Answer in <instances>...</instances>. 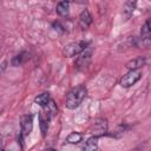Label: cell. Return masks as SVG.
<instances>
[{"instance_id": "6da1fadb", "label": "cell", "mask_w": 151, "mask_h": 151, "mask_svg": "<svg viewBox=\"0 0 151 151\" xmlns=\"http://www.w3.org/2000/svg\"><path fill=\"white\" fill-rule=\"evenodd\" d=\"M87 96V88L85 85H78L72 87L65 97V106L68 110H76L80 106L83 100Z\"/></svg>"}, {"instance_id": "7a4b0ae2", "label": "cell", "mask_w": 151, "mask_h": 151, "mask_svg": "<svg viewBox=\"0 0 151 151\" xmlns=\"http://www.w3.org/2000/svg\"><path fill=\"white\" fill-rule=\"evenodd\" d=\"M88 46V42L85 40H79V41H73L70 42L67 45H65L64 50H63V54L66 58H72L76 55H80Z\"/></svg>"}, {"instance_id": "3957f363", "label": "cell", "mask_w": 151, "mask_h": 151, "mask_svg": "<svg viewBox=\"0 0 151 151\" xmlns=\"http://www.w3.org/2000/svg\"><path fill=\"white\" fill-rule=\"evenodd\" d=\"M143 77L142 70H136V71H129L126 74H124L120 79V85L124 88H129L133 86L136 83H138Z\"/></svg>"}, {"instance_id": "277c9868", "label": "cell", "mask_w": 151, "mask_h": 151, "mask_svg": "<svg viewBox=\"0 0 151 151\" xmlns=\"http://www.w3.org/2000/svg\"><path fill=\"white\" fill-rule=\"evenodd\" d=\"M33 130V114H25L20 118V143H22L24 138L31 134Z\"/></svg>"}, {"instance_id": "5b68a950", "label": "cell", "mask_w": 151, "mask_h": 151, "mask_svg": "<svg viewBox=\"0 0 151 151\" xmlns=\"http://www.w3.org/2000/svg\"><path fill=\"white\" fill-rule=\"evenodd\" d=\"M109 131V123L105 118H98L94 120V123L92 124L91 129H90V133L94 137H103L105 134H107Z\"/></svg>"}, {"instance_id": "8992f818", "label": "cell", "mask_w": 151, "mask_h": 151, "mask_svg": "<svg viewBox=\"0 0 151 151\" xmlns=\"http://www.w3.org/2000/svg\"><path fill=\"white\" fill-rule=\"evenodd\" d=\"M52 114L47 109H42L39 112V126H40V132L42 137L46 136L48 129H50V122H51Z\"/></svg>"}, {"instance_id": "52a82bcc", "label": "cell", "mask_w": 151, "mask_h": 151, "mask_svg": "<svg viewBox=\"0 0 151 151\" xmlns=\"http://www.w3.org/2000/svg\"><path fill=\"white\" fill-rule=\"evenodd\" d=\"M91 59H92V48L91 47H87L76 60L74 65H76V68L77 70H85L90 63H91Z\"/></svg>"}, {"instance_id": "ba28073f", "label": "cell", "mask_w": 151, "mask_h": 151, "mask_svg": "<svg viewBox=\"0 0 151 151\" xmlns=\"http://www.w3.org/2000/svg\"><path fill=\"white\" fill-rule=\"evenodd\" d=\"M146 63V57L144 55H138L131 60H129L126 64H125V67L129 70V71H136V70H140Z\"/></svg>"}, {"instance_id": "9c48e42d", "label": "cell", "mask_w": 151, "mask_h": 151, "mask_svg": "<svg viewBox=\"0 0 151 151\" xmlns=\"http://www.w3.org/2000/svg\"><path fill=\"white\" fill-rule=\"evenodd\" d=\"M93 19H92V15L90 13V11L87 8L83 9L79 14V26L81 27V29H86L90 27V25L92 24Z\"/></svg>"}, {"instance_id": "30bf717a", "label": "cell", "mask_w": 151, "mask_h": 151, "mask_svg": "<svg viewBox=\"0 0 151 151\" xmlns=\"http://www.w3.org/2000/svg\"><path fill=\"white\" fill-rule=\"evenodd\" d=\"M136 7H137V2L136 1H126V2H124V6H123V18H124L125 21L129 20L132 17Z\"/></svg>"}, {"instance_id": "8fae6325", "label": "cell", "mask_w": 151, "mask_h": 151, "mask_svg": "<svg viewBox=\"0 0 151 151\" xmlns=\"http://www.w3.org/2000/svg\"><path fill=\"white\" fill-rule=\"evenodd\" d=\"M28 59H29V53L26 52V51H22V52L15 54V55L12 58L11 65H12V66H20V65L25 64Z\"/></svg>"}, {"instance_id": "7c38bea8", "label": "cell", "mask_w": 151, "mask_h": 151, "mask_svg": "<svg viewBox=\"0 0 151 151\" xmlns=\"http://www.w3.org/2000/svg\"><path fill=\"white\" fill-rule=\"evenodd\" d=\"M70 5H71L70 1H60V2H58L57 7H55L57 14L63 17V18L68 17V14H70Z\"/></svg>"}, {"instance_id": "4fadbf2b", "label": "cell", "mask_w": 151, "mask_h": 151, "mask_svg": "<svg viewBox=\"0 0 151 151\" xmlns=\"http://www.w3.org/2000/svg\"><path fill=\"white\" fill-rule=\"evenodd\" d=\"M51 100H52V99H51V96H50L48 92H42V93L38 94V96L34 98V103H35L37 105H39L40 107H42V109L47 107V105L50 104Z\"/></svg>"}, {"instance_id": "5bb4252c", "label": "cell", "mask_w": 151, "mask_h": 151, "mask_svg": "<svg viewBox=\"0 0 151 151\" xmlns=\"http://www.w3.org/2000/svg\"><path fill=\"white\" fill-rule=\"evenodd\" d=\"M83 151H98V137L91 136L84 144Z\"/></svg>"}, {"instance_id": "9a60e30c", "label": "cell", "mask_w": 151, "mask_h": 151, "mask_svg": "<svg viewBox=\"0 0 151 151\" xmlns=\"http://www.w3.org/2000/svg\"><path fill=\"white\" fill-rule=\"evenodd\" d=\"M83 138H84V136H83V133H80V132H71L67 137H66V139H65V142L66 143H68V144H79L81 140H83Z\"/></svg>"}, {"instance_id": "2e32d148", "label": "cell", "mask_w": 151, "mask_h": 151, "mask_svg": "<svg viewBox=\"0 0 151 151\" xmlns=\"http://www.w3.org/2000/svg\"><path fill=\"white\" fill-rule=\"evenodd\" d=\"M151 35V20H146L140 27V38Z\"/></svg>"}, {"instance_id": "e0dca14e", "label": "cell", "mask_w": 151, "mask_h": 151, "mask_svg": "<svg viewBox=\"0 0 151 151\" xmlns=\"http://www.w3.org/2000/svg\"><path fill=\"white\" fill-rule=\"evenodd\" d=\"M52 28L54 29V31H57V32H59V33H64L65 31H66V28H65V26L60 22V21H53L52 22Z\"/></svg>"}, {"instance_id": "ac0fdd59", "label": "cell", "mask_w": 151, "mask_h": 151, "mask_svg": "<svg viewBox=\"0 0 151 151\" xmlns=\"http://www.w3.org/2000/svg\"><path fill=\"white\" fill-rule=\"evenodd\" d=\"M45 109H47V110L51 112V114H52V116H54V114L57 113V111H58V107H57V105H55L54 100H51V101H50V104L47 105V107H45Z\"/></svg>"}, {"instance_id": "d6986e66", "label": "cell", "mask_w": 151, "mask_h": 151, "mask_svg": "<svg viewBox=\"0 0 151 151\" xmlns=\"http://www.w3.org/2000/svg\"><path fill=\"white\" fill-rule=\"evenodd\" d=\"M6 64H7V61H6V60H5V61H2V65H1L2 71H5V68H6Z\"/></svg>"}, {"instance_id": "ffe728a7", "label": "cell", "mask_w": 151, "mask_h": 151, "mask_svg": "<svg viewBox=\"0 0 151 151\" xmlns=\"http://www.w3.org/2000/svg\"><path fill=\"white\" fill-rule=\"evenodd\" d=\"M44 151H58V150H55V149H52V147H50V149H46V150H44Z\"/></svg>"}, {"instance_id": "44dd1931", "label": "cell", "mask_w": 151, "mask_h": 151, "mask_svg": "<svg viewBox=\"0 0 151 151\" xmlns=\"http://www.w3.org/2000/svg\"><path fill=\"white\" fill-rule=\"evenodd\" d=\"M1 151H5V150H1Z\"/></svg>"}]
</instances>
